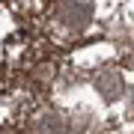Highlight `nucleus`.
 <instances>
[{"mask_svg":"<svg viewBox=\"0 0 134 134\" xmlns=\"http://www.w3.org/2000/svg\"><path fill=\"white\" fill-rule=\"evenodd\" d=\"M96 90L101 92V98L116 101V98L122 96V90H125L122 75H119V72H113V69H104V72H98V77H96Z\"/></svg>","mask_w":134,"mask_h":134,"instance_id":"f257e3e1","label":"nucleus"},{"mask_svg":"<svg viewBox=\"0 0 134 134\" xmlns=\"http://www.w3.org/2000/svg\"><path fill=\"white\" fill-rule=\"evenodd\" d=\"M63 15H66V21H69V24L83 27L86 21H90V15H92V6H90V3H72Z\"/></svg>","mask_w":134,"mask_h":134,"instance_id":"f03ea898","label":"nucleus"},{"mask_svg":"<svg viewBox=\"0 0 134 134\" xmlns=\"http://www.w3.org/2000/svg\"><path fill=\"white\" fill-rule=\"evenodd\" d=\"M39 134H66V125L57 113H45L39 122Z\"/></svg>","mask_w":134,"mask_h":134,"instance_id":"7ed1b4c3","label":"nucleus"}]
</instances>
